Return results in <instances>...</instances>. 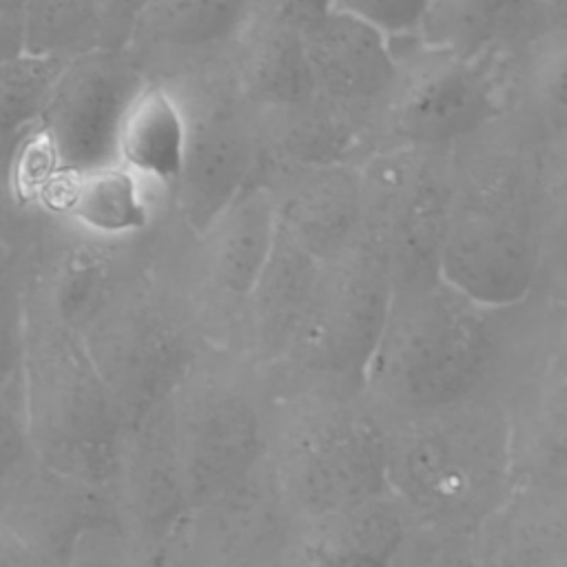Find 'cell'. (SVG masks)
Here are the masks:
<instances>
[{
	"instance_id": "d4e9b609",
	"label": "cell",
	"mask_w": 567,
	"mask_h": 567,
	"mask_svg": "<svg viewBox=\"0 0 567 567\" xmlns=\"http://www.w3.org/2000/svg\"><path fill=\"white\" fill-rule=\"evenodd\" d=\"M412 518L394 494L301 529L299 567H390Z\"/></svg>"
},
{
	"instance_id": "836d02e7",
	"label": "cell",
	"mask_w": 567,
	"mask_h": 567,
	"mask_svg": "<svg viewBox=\"0 0 567 567\" xmlns=\"http://www.w3.org/2000/svg\"><path fill=\"white\" fill-rule=\"evenodd\" d=\"M334 9V0H259L257 13L303 27Z\"/></svg>"
},
{
	"instance_id": "5b68a950",
	"label": "cell",
	"mask_w": 567,
	"mask_h": 567,
	"mask_svg": "<svg viewBox=\"0 0 567 567\" xmlns=\"http://www.w3.org/2000/svg\"><path fill=\"white\" fill-rule=\"evenodd\" d=\"M388 419L368 399L275 396L268 476L301 529L392 494Z\"/></svg>"
},
{
	"instance_id": "603a6c76",
	"label": "cell",
	"mask_w": 567,
	"mask_h": 567,
	"mask_svg": "<svg viewBox=\"0 0 567 567\" xmlns=\"http://www.w3.org/2000/svg\"><path fill=\"white\" fill-rule=\"evenodd\" d=\"M148 186L146 179L113 162L64 175L40 210L104 239H137L171 210V202L155 204Z\"/></svg>"
},
{
	"instance_id": "e0dca14e",
	"label": "cell",
	"mask_w": 567,
	"mask_h": 567,
	"mask_svg": "<svg viewBox=\"0 0 567 567\" xmlns=\"http://www.w3.org/2000/svg\"><path fill=\"white\" fill-rule=\"evenodd\" d=\"M323 264L279 230L246 303L233 354L257 370L270 390L301 343Z\"/></svg>"
},
{
	"instance_id": "5bb4252c",
	"label": "cell",
	"mask_w": 567,
	"mask_h": 567,
	"mask_svg": "<svg viewBox=\"0 0 567 567\" xmlns=\"http://www.w3.org/2000/svg\"><path fill=\"white\" fill-rule=\"evenodd\" d=\"M301 527L270 476L190 509L153 567H299Z\"/></svg>"
},
{
	"instance_id": "7402d4cb",
	"label": "cell",
	"mask_w": 567,
	"mask_h": 567,
	"mask_svg": "<svg viewBox=\"0 0 567 567\" xmlns=\"http://www.w3.org/2000/svg\"><path fill=\"white\" fill-rule=\"evenodd\" d=\"M259 131V168L357 164L379 148V128L330 104L321 95L303 106L255 113Z\"/></svg>"
},
{
	"instance_id": "e575fe53",
	"label": "cell",
	"mask_w": 567,
	"mask_h": 567,
	"mask_svg": "<svg viewBox=\"0 0 567 567\" xmlns=\"http://www.w3.org/2000/svg\"><path fill=\"white\" fill-rule=\"evenodd\" d=\"M0 556L2 567H53L44 556H40L35 549H31L27 543H22L16 534L2 527V540H0Z\"/></svg>"
},
{
	"instance_id": "8fae6325",
	"label": "cell",
	"mask_w": 567,
	"mask_h": 567,
	"mask_svg": "<svg viewBox=\"0 0 567 567\" xmlns=\"http://www.w3.org/2000/svg\"><path fill=\"white\" fill-rule=\"evenodd\" d=\"M467 401L388 421L390 492L416 523L456 527L476 503L481 450Z\"/></svg>"
},
{
	"instance_id": "4316f807",
	"label": "cell",
	"mask_w": 567,
	"mask_h": 567,
	"mask_svg": "<svg viewBox=\"0 0 567 567\" xmlns=\"http://www.w3.org/2000/svg\"><path fill=\"white\" fill-rule=\"evenodd\" d=\"M4 55L24 51L75 60L104 47L97 0H27L18 18L2 22Z\"/></svg>"
},
{
	"instance_id": "52a82bcc",
	"label": "cell",
	"mask_w": 567,
	"mask_h": 567,
	"mask_svg": "<svg viewBox=\"0 0 567 567\" xmlns=\"http://www.w3.org/2000/svg\"><path fill=\"white\" fill-rule=\"evenodd\" d=\"M394 301L388 261L354 241L323 264L301 343L275 381V396L365 399L368 377Z\"/></svg>"
},
{
	"instance_id": "9c48e42d",
	"label": "cell",
	"mask_w": 567,
	"mask_h": 567,
	"mask_svg": "<svg viewBox=\"0 0 567 567\" xmlns=\"http://www.w3.org/2000/svg\"><path fill=\"white\" fill-rule=\"evenodd\" d=\"M396 82L381 120V148H454L509 111L505 60H470L421 42L392 40Z\"/></svg>"
},
{
	"instance_id": "2e32d148",
	"label": "cell",
	"mask_w": 567,
	"mask_h": 567,
	"mask_svg": "<svg viewBox=\"0 0 567 567\" xmlns=\"http://www.w3.org/2000/svg\"><path fill=\"white\" fill-rule=\"evenodd\" d=\"M126 536L151 560L190 512L168 401L128 425L113 489Z\"/></svg>"
},
{
	"instance_id": "7a4b0ae2",
	"label": "cell",
	"mask_w": 567,
	"mask_h": 567,
	"mask_svg": "<svg viewBox=\"0 0 567 567\" xmlns=\"http://www.w3.org/2000/svg\"><path fill=\"white\" fill-rule=\"evenodd\" d=\"M190 241L168 210L140 264L82 330L126 425L166 403L210 348L190 284Z\"/></svg>"
},
{
	"instance_id": "277c9868",
	"label": "cell",
	"mask_w": 567,
	"mask_h": 567,
	"mask_svg": "<svg viewBox=\"0 0 567 567\" xmlns=\"http://www.w3.org/2000/svg\"><path fill=\"white\" fill-rule=\"evenodd\" d=\"M498 315L443 277L394 286L365 399L388 421L470 401L494 361Z\"/></svg>"
},
{
	"instance_id": "9a60e30c",
	"label": "cell",
	"mask_w": 567,
	"mask_h": 567,
	"mask_svg": "<svg viewBox=\"0 0 567 567\" xmlns=\"http://www.w3.org/2000/svg\"><path fill=\"white\" fill-rule=\"evenodd\" d=\"M2 527L53 567H66L84 534L122 523L111 494L55 474L31 456L2 472Z\"/></svg>"
},
{
	"instance_id": "3957f363",
	"label": "cell",
	"mask_w": 567,
	"mask_h": 567,
	"mask_svg": "<svg viewBox=\"0 0 567 567\" xmlns=\"http://www.w3.org/2000/svg\"><path fill=\"white\" fill-rule=\"evenodd\" d=\"M20 323L31 454L55 474L113 496L128 430L122 405L82 332L22 303Z\"/></svg>"
},
{
	"instance_id": "4dcf8cb0",
	"label": "cell",
	"mask_w": 567,
	"mask_h": 567,
	"mask_svg": "<svg viewBox=\"0 0 567 567\" xmlns=\"http://www.w3.org/2000/svg\"><path fill=\"white\" fill-rule=\"evenodd\" d=\"M430 2L432 0H334V7L374 24L390 40H401L419 35Z\"/></svg>"
},
{
	"instance_id": "83f0119b",
	"label": "cell",
	"mask_w": 567,
	"mask_h": 567,
	"mask_svg": "<svg viewBox=\"0 0 567 567\" xmlns=\"http://www.w3.org/2000/svg\"><path fill=\"white\" fill-rule=\"evenodd\" d=\"M66 64L69 60L24 51L2 58L0 128L7 148L40 122Z\"/></svg>"
},
{
	"instance_id": "484cf974",
	"label": "cell",
	"mask_w": 567,
	"mask_h": 567,
	"mask_svg": "<svg viewBox=\"0 0 567 567\" xmlns=\"http://www.w3.org/2000/svg\"><path fill=\"white\" fill-rule=\"evenodd\" d=\"M186 115L175 91L153 78L131 104L117 137V162L168 199L182 175Z\"/></svg>"
},
{
	"instance_id": "7c38bea8",
	"label": "cell",
	"mask_w": 567,
	"mask_h": 567,
	"mask_svg": "<svg viewBox=\"0 0 567 567\" xmlns=\"http://www.w3.org/2000/svg\"><path fill=\"white\" fill-rule=\"evenodd\" d=\"M153 80L131 49H97L71 60L38 122L58 166L66 175L117 162L122 122Z\"/></svg>"
},
{
	"instance_id": "f1b7e54d",
	"label": "cell",
	"mask_w": 567,
	"mask_h": 567,
	"mask_svg": "<svg viewBox=\"0 0 567 567\" xmlns=\"http://www.w3.org/2000/svg\"><path fill=\"white\" fill-rule=\"evenodd\" d=\"M545 272L567 290V157L545 173Z\"/></svg>"
},
{
	"instance_id": "ba28073f",
	"label": "cell",
	"mask_w": 567,
	"mask_h": 567,
	"mask_svg": "<svg viewBox=\"0 0 567 567\" xmlns=\"http://www.w3.org/2000/svg\"><path fill=\"white\" fill-rule=\"evenodd\" d=\"M159 80L175 91L186 115V153L171 210L199 237L257 175V117L239 86L233 49Z\"/></svg>"
},
{
	"instance_id": "44dd1931",
	"label": "cell",
	"mask_w": 567,
	"mask_h": 567,
	"mask_svg": "<svg viewBox=\"0 0 567 567\" xmlns=\"http://www.w3.org/2000/svg\"><path fill=\"white\" fill-rule=\"evenodd\" d=\"M549 27L547 0H432L416 38L470 60L514 62Z\"/></svg>"
},
{
	"instance_id": "6da1fadb",
	"label": "cell",
	"mask_w": 567,
	"mask_h": 567,
	"mask_svg": "<svg viewBox=\"0 0 567 567\" xmlns=\"http://www.w3.org/2000/svg\"><path fill=\"white\" fill-rule=\"evenodd\" d=\"M543 155L509 111L452 148L443 279L489 310H514L545 275Z\"/></svg>"
},
{
	"instance_id": "f546056e",
	"label": "cell",
	"mask_w": 567,
	"mask_h": 567,
	"mask_svg": "<svg viewBox=\"0 0 567 567\" xmlns=\"http://www.w3.org/2000/svg\"><path fill=\"white\" fill-rule=\"evenodd\" d=\"M456 527L412 520L390 567H463Z\"/></svg>"
},
{
	"instance_id": "ac0fdd59",
	"label": "cell",
	"mask_w": 567,
	"mask_h": 567,
	"mask_svg": "<svg viewBox=\"0 0 567 567\" xmlns=\"http://www.w3.org/2000/svg\"><path fill=\"white\" fill-rule=\"evenodd\" d=\"M317 91L379 128L396 82L392 40L374 24L332 9L301 27Z\"/></svg>"
},
{
	"instance_id": "cb8c5ba5",
	"label": "cell",
	"mask_w": 567,
	"mask_h": 567,
	"mask_svg": "<svg viewBox=\"0 0 567 567\" xmlns=\"http://www.w3.org/2000/svg\"><path fill=\"white\" fill-rule=\"evenodd\" d=\"M239 86L255 113L303 106L319 97L301 27L255 13L233 47Z\"/></svg>"
},
{
	"instance_id": "1f68e13d",
	"label": "cell",
	"mask_w": 567,
	"mask_h": 567,
	"mask_svg": "<svg viewBox=\"0 0 567 567\" xmlns=\"http://www.w3.org/2000/svg\"><path fill=\"white\" fill-rule=\"evenodd\" d=\"M66 567H153L122 527L91 529L80 538Z\"/></svg>"
},
{
	"instance_id": "d6986e66",
	"label": "cell",
	"mask_w": 567,
	"mask_h": 567,
	"mask_svg": "<svg viewBox=\"0 0 567 567\" xmlns=\"http://www.w3.org/2000/svg\"><path fill=\"white\" fill-rule=\"evenodd\" d=\"M275 197L279 230L321 261L350 248L363 221V171L357 164L257 171Z\"/></svg>"
},
{
	"instance_id": "d590c367",
	"label": "cell",
	"mask_w": 567,
	"mask_h": 567,
	"mask_svg": "<svg viewBox=\"0 0 567 567\" xmlns=\"http://www.w3.org/2000/svg\"><path fill=\"white\" fill-rule=\"evenodd\" d=\"M547 102L554 106V117L560 122L563 133H567V64L560 73L554 75L551 93H547Z\"/></svg>"
},
{
	"instance_id": "d6a6232c",
	"label": "cell",
	"mask_w": 567,
	"mask_h": 567,
	"mask_svg": "<svg viewBox=\"0 0 567 567\" xmlns=\"http://www.w3.org/2000/svg\"><path fill=\"white\" fill-rule=\"evenodd\" d=\"M148 2L151 0H97L106 49H124L131 44L137 20Z\"/></svg>"
},
{
	"instance_id": "8992f818",
	"label": "cell",
	"mask_w": 567,
	"mask_h": 567,
	"mask_svg": "<svg viewBox=\"0 0 567 567\" xmlns=\"http://www.w3.org/2000/svg\"><path fill=\"white\" fill-rule=\"evenodd\" d=\"M190 509L268 474L275 392L237 354L208 348L168 399Z\"/></svg>"
},
{
	"instance_id": "30bf717a",
	"label": "cell",
	"mask_w": 567,
	"mask_h": 567,
	"mask_svg": "<svg viewBox=\"0 0 567 567\" xmlns=\"http://www.w3.org/2000/svg\"><path fill=\"white\" fill-rule=\"evenodd\" d=\"M359 241L390 266L394 286L441 279L452 148H379L363 166Z\"/></svg>"
},
{
	"instance_id": "ffe728a7",
	"label": "cell",
	"mask_w": 567,
	"mask_h": 567,
	"mask_svg": "<svg viewBox=\"0 0 567 567\" xmlns=\"http://www.w3.org/2000/svg\"><path fill=\"white\" fill-rule=\"evenodd\" d=\"M257 7L259 0H151L128 47L162 78L230 51Z\"/></svg>"
},
{
	"instance_id": "8d00e7d4",
	"label": "cell",
	"mask_w": 567,
	"mask_h": 567,
	"mask_svg": "<svg viewBox=\"0 0 567 567\" xmlns=\"http://www.w3.org/2000/svg\"><path fill=\"white\" fill-rule=\"evenodd\" d=\"M554 27L567 29V0H547Z\"/></svg>"
},
{
	"instance_id": "4fadbf2b",
	"label": "cell",
	"mask_w": 567,
	"mask_h": 567,
	"mask_svg": "<svg viewBox=\"0 0 567 567\" xmlns=\"http://www.w3.org/2000/svg\"><path fill=\"white\" fill-rule=\"evenodd\" d=\"M279 235L270 186L252 177L244 193L193 237L190 284L210 348L235 352L246 303L272 255Z\"/></svg>"
}]
</instances>
